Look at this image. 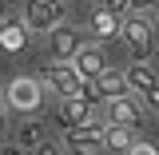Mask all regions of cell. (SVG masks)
Here are the masks:
<instances>
[{
	"instance_id": "7a4b0ae2",
	"label": "cell",
	"mask_w": 159,
	"mask_h": 155,
	"mask_svg": "<svg viewBox=\"0 0 159 155\" xmlns=\"http://www.w3.org/2000/svg\"><path fill=\"white\" fill-rule=\"evenodd\" d=\"M64 20H68V4H64V0H24V28H28V32L48 36Z\"/></svg>"
},
{
	"instance_id": "6da1fadb",
	"label": "cell",
	"mask_w": 159,
	"mask_h": 155,
	"mask_svg": "<svg viewBox=\"0 0 159 155\" xmlns=\"http://www.w3.org/2000/svg\"><path fill=\"white\" fill-rule=\"evenodd\" d=\"M40 84L52 88V92H60V96H80L88 80H84V72H80L72 60H48L40 68Z\"/></svg>"
},
{
	"instance_id": "ac0fdd59",
	"label": "cell",
	"mask_w": 159,
	"mask_h": 155,
	"mask_svg": "<svg viewBox=\"0 0 159 155\" xmlns=\"http://www.w3.org/2000/svg\"><path fill=\"white\" fill-rule=\"evenodd\" d=\"M32 155H60V151H56V147H52V143H48V139H44V143H40V147H36V151H32Z\"/></svg>"
},
{
	"instance_id": "5b68a950",
	"label": "cell",
	"mask_w": 159,
	"mask_h": 155,
	"mask_svg": "<svg viewBox=\"0 0 159 155\" xmlns=\"http://www.w3.org/2000/svg\"><path fill=\"white\" fill-rule=\"evenodd\" d=\"M96 119V103H88L84 96H60V107H56V123L68 131V127H80Z\"/></svg>"
},
{
	"instance_id": "7c38bea8",
	"label": "cell",
	"mask_w": 159,
	"mask_h": 155,
	"mask_svg": "<svg viewBox=\"0 0 159 155\" xmlns=\"http://www.w3.org/2000/svg\"><path fill=\"white\" fill-rule=\"evenodd\" d=\"M96 88H99V96H103V103H107V99H119V96H131L127 72H116V68H103L96 76Z\"/></svg>"
},
{
	"instance_id": "7402d4cb",
	"label": "cell",
	"mask_w": 159,
	"mask_h": 155,
	"mask_svg": "<svg viewBox=\"0 0 159 155\" xmlns=\"http://www.w3.org/2000/svg\"><path fill=\"white\" fill-rule=\"evenodd\" d=\"M155 32H159V16H155Z\"/></svg>"
},
{
	"instance_id": "2e32d148",
	"label": "cell",
	"mask_w": 159,
	"mask_h": 155,
	"mask_svg": "<svg viewBox=\"0 0 159 155\" xmlns=\"http://www.w3.org/2000/svg\"><path fill=\"white\" fill-rule=\"evenodd\" d=\"M127 155H159V147H151L147 139H135V143H131V151H127Z\"/></svg>"
},
{
	"instance_id": "5bb4252c",
	"label": "cell",
	"mask_w": 159,
	"mask_h": 155,
	"mask_svg": "<svg viewBox=\"0 0 159 155\" xmlns=\"http://www.w3.org/2000/svg\"><path fill=\"white\" fill-rule=\"evenodd\" d=\"M0 48L12 52V56L28 48V28H24V20H20V24H0Z\"/></svg>"
},
{
	"instance_id": "9c48e42d",
	"label": "cell",
	"mask_w": 159,
	"mask_h": 155,
	"mask_svg": "<svg viewBox=\"0 0 159 155\" xmlns=\"http://www.w3.org/2000/svg\"><path fill=\"white\" fill-rule=\"evenodd\" d=\"M103 127H107V123H99V119H88V123H80V127H68V131H64V139H68V147L103 151Z\"/></svg>"
},
{
	"instance_id": "8992f818",
	"label": "cell",
	"mask_w": 159,
	"mask_h": 155,
	"mask_svg": "<svg viewBox=\"0 0 159 155\" xmlns=\"http://www.w3.org/2000/svg\"><path fill=\"white\" fill-rule=\"evenodd\" d=\"M80 48H84V36H80L72 24H56L48 32V52H52V60H76Z\"/></svg>"
},
{
	"instance_id": "8fae6325",
	"label": "cell",
	"mask_w": 159,
	"mask_h": 155,
	"mask_svg": "<svg viewBox=\"0 0 159 155\" xmlns=\"http://www.w3.org/2000/svg\"><path fill=\"white\" fill-rule=\"evenodd\" d=\"M76 64L80 72H84V80H96L103 68H107V60H103V52H99V40H84V48L76 52Z\"/></svg>"
},
{
	"instance_id": "4fadbf2b",
	"label": "cell",
	"mask_w": 159,
	"mask_h": 155,
	"mask_svg": "<svg viewBox=\"0 0 159 155\" xmlns=\"http://www.w3.org/2000/svg\"><path fill=\"white\" fill-rule=\"evenodd\" d=\"M131 143H135V135H131V127H123V123H107L103 127V151H131Z\"/></svg>"
},
{
	"instance_id": "3957f363",
	"label": "cell",
	"mask_w": 159,
	"mask_h": 155,
	"mask_svg": "<svg viewBox=\"0 0 159 155\" xmlns=\"http://www.w3.org/2000/svg\"><path fill=\"white\" fill-rule=\"evenodd\" d=\"M123 40H127V48H131L135 60H147L151 56V44H155V24L143 12H127L123 16Z\"/></svg>"
},
{
	"instance_id": "603a6c76",
	"label": "cell",
	"mask_w": 159,
	"mask_h": 155,
	"mask_svg": "<svg viewBox=\"0 0 159 155\" xmlns=\"http://www.w3.org/2000/svg\"><path fill=\"white\" fill-rule=\"evenodd\" d=\"M155 112H159V107H155Z\"/></svg>"
},
{
	"instance_id": "30bf717a",
	"label": "cell",
	"mask_w": 159,
	"mask_h": 155,
	"mask_svg": "<svg viewBox=\"0 0 159 155\" xmlns=\"http://www.w3.org/2000/svg\"><path fill=\"white\" fill-rule=\"evenodd\" d=\"M143 116V99L139 96H119L107 99V123H123V127H135Z\"/></svg>"
},
{
	"instance_id": "ba28073f",
	"label": "cell",
	"mask_w": 159,
	"mask_h": 155,
	"mask_svg": "<svg viewBox=\"0 0 159 155\" xmlns=\"http://www.w3.org/2000/svg\"><path fill=\"white\" fill-rule=\"evenodd\" d=\"M88 32H92V40H99V44H103V40H116V36H123V20H119V12L111 4H103V8L92 12Z\"/></svg>"
},
{
	"instance_id": "ffe728a7",
	"label": "cell",
	"mask_w": 159,
	"mask_h": 155,
	"mask_svg": "<svg viewBox=\"0 0 159 155\" xmlns=\"http://www.w3.org/2000/svg\"><path fill=\"white\" fill-rule=\"evenodd\" d=\"M72 155H99V151H84V147H72Z\"/></svg>"
},
{
	"instance_id": "277c9868",
	"label": "cell",
	"mask_w": 159,
	"mask_h": 155,
	"mask_svg": "<svg viewBox=\"0 0 159 155\" xmlns=\"http://www.w3.org/2000/svg\"><path fill=\"white\" fill-rule=\"evenodd\" d=\"M44 99V84L40 76H16L12 84H4V103L16 112H36Z\"/></svg>"
},
{
	"instance_id": "e0dca14e",
	"label": "cell",
	"mask_w": 159,
	"mask_h": 155,
	"mask_svg": "<svg viewBox=\"0 0 159 155\" xmlns=\"http://www.w3.org/2000/svg\"><path fill=\"white\" fill-rule=\"evenodd\" d=\"M127 8H131V12H143V16H147V12L155 8V0H127Z\"/></svg>"
},
{
	"instance_id": "44dd1931",
	"label": "cell",
	"mask_w": 159,
	"mask_h": 155,
	"mask_svg": "<svg viewBox=\"0 0 159 155\" xmlns=\"http://www.w3.org/2000/svg\"><path fill=\"white\" fill-rule=\"evenodd\" d=\"M0 135H4V103H0Z\"/></svg>"
},
{
	"instance_id": "52a82bcc",
	"label": "cell",
	"mask_w": 159,
	"mask_h": 155,
	"mask_svg": "<svg viewBox=\"0 0 159 155\" xmlns=\"http://www.w3.org/2000/svg\"><path fill=\"white\" fill-rule=\"evenodd\" d=\"M127 84L139 92V99H143V103L159 107V76L147 68V60H135V64L127 68Z\"/></svg>"
},
{
	"instance_id": "d6986e66",
	"label": "cell",
	"mask_w": 159,
	"mask_h": 155,
	"mask_svg": "<svg viewBox=\"0 0 159 155\" xmlns=\"http://www.w3.org/2000/svg\"><path fill=\"white\" fill-rule=\"evenodd\" d=\"M0 155H24V147H20V143H12V147H0Z\"/></svg>"
},
{
	"instance_id": "9a60e30c",
	"label": "cell",
	"mask_w": 159,
	"mask_h": 155,
	"mask_svg": "<svg viewBox=\"0 0 159 155\" xmlns=\"http://www.w3.org/2000/svg\"><path fill=\"white\" fill-rule=\"evenodd\" d=\"M16 143L24 147V151H36L40 143H44V123L40 119H28L24 127H20V135H16Z\"/></svg>"
}]
</instances>
